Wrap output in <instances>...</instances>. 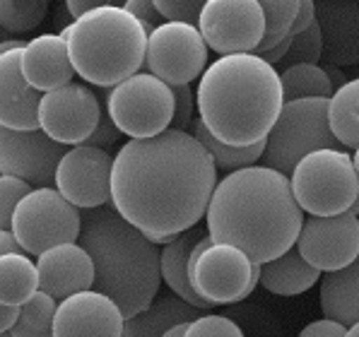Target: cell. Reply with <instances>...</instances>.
<instances>
[{"instance_id": "obj_19", "label": "cell", "mask_w": 359, "mask_h": 337, "mask_svg": "<svg viewBox=\"0 0 359 337\" xmlns=\"http://www.w3.org/2000/svg\"><path fill=\"white\" fill-rule=\"evenodd\" d=\"M316 20L323 34V63H359V0H318Z\"/></svg>"}, {"instance_id": "obj_13", "label": "cell", "mask_w": 359, "mask_h": 337, "mask_svg": "<svg viewBox=\"0 0 359 337\" xmlns=\"http://www.w3.org/2000/svg\"><path fill=\"white\" fill-rule=\"evenodd\" d=\"M102 104L87 85L70 82L41 94L39 128L63 147H80L90 140L102 118Z\"/></svg>"}, {"instance_id": "obj_26", "label": "cell", "mask_w": 359, "mask_h": 337, "mask_svg": "<svg viewBox=\"0 0 359 337\" xmlns=\"http://www.w3.org/2000/svg\"><path fill=\"white\" fill-rule=\"evenodd\" d=\"M39 291L36 263L25 253L0 256V303L20 308Z\"/></svg>"}, {"instance_id": "obj_41", "label": "cell", "mask_w": 359, "mask_h": 337, "mask_svg": "<svg viewBox=\"0 0 359 337\" xmlns=\"http://www.w3.org/2000/svg\"><path fill=\"white\" fill-rule=\"evenodd\" d=\"M313 22H316V3L313 0H299V13L294 18V25H292V36L306 32Z\"/></svg>"}, {"instance_id": "obj_35", "label": "cell", "mask_w": 359, "mask_h": 337, "mask_svg": "<svg viewBox=\"0 0 359 337\" xmlns=\"http://www.w3.org/2000/svg\"><path fill=\"white\" fill-rule=\"evenodd\" d=\"M29 193L32 186H27L25 181L0 174V231H10L15 209H18L22 198Z\"/></svg>"}, {"instance_id": "obj_32", "label": "cell", "mask_w": 359, "mask_h": 337, "mask_svg": "<svg viewBox=\"0 0 359 337\" xmlns=\"http://www.w3.org/2000/svg\"><path fill=\"white\" fill-rule=\"evenodd\" d=\"M46 15V0H0V29L10 34H25L36 29Z\"/></svg>"}, {"instance_id": "obj_21", "label": "cell", "mask_w": 359, "mask_h": 337, "mask_svg": "<svg viewBox=\"0 0 359 337\" xmlns=\"http://www.w3.org/2000/svg\"><path fill=\"white\" fill-rule=\"evenodd\" d=\"M22 75L36 92L46 94L73 82L68 43L58 34H41L22 48Z\"/></svg>"}, {"instance_id": "obj_17", "label": "cell", "mask_w": 359, "mask_h": 337, "mask_svg": "<svg viewBox=\"0 0 359 337\" xmlns=\"http://www.w3.org/2000/svg\"><path fill=\"white\" fill-rule=\"evenodd\" d=\"M126 316L118 303L87 289L58 301L53 337H123Z\"/></svg>"}, {"instance_id": "obj_23", "label": "cell", "mask_w": 359, "mask_h": 337, "mask_svg": "<svg viewBox=\"0 0 359 337\" xmlns=\"http://www.w3.org/2000/svg\"><path fill=\"white\" fill-rule=\"evenodd\" d=\"M198 318V308L176 294H157L145 311L126 318L123 337H162L176 325Z\"/></svg>"}, {"instance_id": "obj_9", "label": "cell", "mask_w": 359, "mask_h": 337, "mask_svg": "<svg viewBox=\"0 0 359 337\" xmlns=\"http://www.w3.org/2000/svg\"><path fill=\"white\" fill-rule=\"evenodd\" d=\"M107 114L130 140L162 135L174 121V92L150 73H137L107 92Z\"/></svg>"}, {"instance_id": "obj_51", "label": "cell", "mask_w": 359, "mask_h": 337, "mask_svg": "<svg viewBox=\"0 0 359 337\" xmlns=\"http://www.w3.org/2000/svg\"><path fill=\"white\" fill-rule=\"evenodd\" d=\"M350 214H355V217H359V193H357V200H355V205L350 207Z\"/></svg>"}, {"instance_id": "obj_8", "label": "cell", "mask_w": 359, "mask_h": 337, "mask_svg": "<svg viewBox=\"0 0 359 337\" xmlns=\"http://www.w3.org/2000/svg\"><path fill=\"white\" fill-rule=\"evenodd\" d=\"M189 277L201 299L210 306L244 301L261 284V265L253 263L241 248L215 244L205 234L191 253Z\"/></svg>"}, {"instance_id": "obj_45", "label": "cell", "mask_w": 359, "mask_h": 337, "mask_svg": "<svg viewBox=\"0 0 359 337\" xmlns=\"http://www.w3.org/2000/svg\"><path fill=\"white\" fill-rule=\"evenodd\" d=\"M323 73H325V77H328L330 85H333V90H340V87L347 82V77L342 75V70L338 68V65H328V63H323Z\"/></svg>"}, {"instance_id": "obj_27", "label": "cell", "mask_w": 359, "mask_h": 337, "mask_svg": "<svg viewBox=\"0 0 359 337\" xmlns=\"http://www.w3.org/2000/svg\"><path fill=\"white\" fill-rule=\"evenodd\" d=\"M328 125L345 150L359 147V77L347 80L328 99Z\"/></svg>"}, {"instance_id": "obj_34", "label": "cell", "mask_w": 359, "mask_h": 337, "mask_svg": "<svg viewBox=\"0 0 359 337\" xmlns=\"http://www.w3.org/2000/svg\"><path fill=\"white\" fill-rule=\"evenodd\" d=\"M184 337H244V330L229 316L205 313V316H198L186 325Z\"/></svg>"}, {"instance_id": "obj_11", "label": "cell", "mask_w": 359, "mask_h": 337, "mask_svg": "<svg viewBox=\"0 0 359 337\" xmlns=\"http://www.w3.org/2000/svg\"><path fill=\"white\" fill-rule=\"evenodd\" d=\"M208 43L196 25L162 22L147 36V73L169 87L191 85L208 68Z\"/></svg>"}, {"instance_id": "obj_28", "label": "cell", "mask_w": 359, "mask_h": 337, "mask_svg": "<svg viewBox=\"0 0 359 337\" xmlns=\"http://www.w3.org/2000/svg\"><path fill=\"white\" fill-rule=\"evenodd\" d=\"M189 132L210 152V157H212L215 167L222 169V171H227V174L258 164V162H261V157H263V152H265V140L258 142V145H251V147H231V145H224V142H219L217 137L210 135V130L205 128V125H203L201 118L193 121V125H191Z\"/></svg>"}, {"instance_id": "obj_37", "label": "cell", "mask_w": 359, "mask_h": 337, "mask_svg": "<svg viewBox=\"0 0 359 337\" xmlns=\"http://www.w3.org/2000/svg\"><path fill=\"white\" fill-rule=\"evenodd\" d=\"M174 92V121H171V128L189 132L193 125V111H196V92L191 85L171 87Z\"/></svg>"}, {"instance_id": "obj_7", "label": "cell", "mask_w": 359, "mask_h": 337, "mask_svg": "<svg viewBox=\"0 0 359 337\" xmlns=\"http://www.w3.org/2000/svg\"><path fill=\"white\" fill-rule=\"evenodd\" d=\"M316 150H342L328 125V99H299L283 106L265 137L261 164L290 176L299 159Z\"/></svg>"}, {"instance_id": "obj_48", "label": "cell", "mask_w": 359, "mask_h": 337, "mask_svg": "<svg viewBox=\"0 0 359 337\" xmlns=\"http://www.w3.org/2000/svg\"><path fill=\"white\" fill-rule=\"evenodd\" d=\"M186 325H189V323H184V325H176V328H171L169 333H164L162 337H184V333H186Z\"/></svg>"}, {"instance_id": "obj_1", "label": "cell", "mask_w": 359, "mask_h": 337, "mask_svg": "<svg viewBox=\"0 0 359 337\" xmlns=\"http://www.w3.org/2000/svg\"><path fill=\"white\" fill-rule=\"evenodd\" d=\"M217 186L212 157L191 132L128 140L114 157L111 207L152 244L167 246L208 212Z\"/></svg>"}, {"instance_id": "obj_20", "label": "cell", "mask_w": 359, "mask_h": 337, "mask_svg": "<svg viewBox=\"0 0 359 337\" xmlns=\"http://www.w3.org/2000/svg\"><path fill=\"white\" fill-rule=\"evenodd\" d=\"M39 102L41 92L22 75V48L0 56V125L10 130H36Z\"/></svg>"}, {"instance_id": "obj_44", "label": "cell", "mask_w": 359, "mask_h": 337, "mask_svg": "<svg viewBox=\"0 0 359 337\" xmlns=\"http://www.w3.org/2000/svg\"><path fill=\"white\" fill-rule=\"evenodd\" d=\"M18 318H20V308H10L0 303V335L10 333L15 328V323H18Z\"/></svg>"}, {"instance_id": "obj_47", "label": "cell", "mask_w": 359, "mask_h": 337, "mask_svg": "<svg viewBox=\"0 0 359 337\" xmlns=\"http://www.w3.org/2000/svg\"><path fill=\"white\" fill-rule=\"evenodd\" d=\"M18 48H25V43L18 41V39H5V41H0V56H5L10 51H18Z\"/></svg>"}, {"instance_id": "obj_31", "label": "cell", "mask_w": 359, "mask_h": 337, "mask_svg": "<svg viewBox=\"0 0 359 337\" xmlns=\"http://www.w3.org/2000/svg\"><path fill=\"white\" fill-rule=\"evenodd\" d=\"M261 8L265 15V36L261 46L256 48L258 56L292 36V25L299 13V0H261Z\"/></svg>"}, {"instance_id": "obj_18", "label": "cell", "mask_w": 359, "mask_h": 337, "mask_svg": "<svg viewBox=\"0 0 359 337\" xmlns=\"http://www.w3.org/2000/svg\"><path fill=\"white\" fill-rule=\"evenodd\" d=\"M39 291L63 301L80 291L95 289V263L80 244H60L36 258Z\"/></svg>"}, {"instance_id": "obj_14", "label": "cell", "mask_w": 359, "mask_h": 337, "mask_svg": "<svg viewBox=\"0 0 359 337\" xmlns=\"http://www.w3.org/2000/svg\"><path fill=\"white\" fill-rule=\"evenodd\" d=\"M114 157L97 147H70L63 154L53 188L80 212L111 205Z\"/></svg>"}, {"instance_id": "obj_10", "label": "cell", "mask_w": 359, "mask_h": 337, "mask_svg": "<svg viewBox=\"0 0 359 337\" xmlns=\"http://www.w3.org/2000/svg\"><path fill=\"white\" fill-rule=\"evenodd\" d=\"M82 229V212L70 205L56 188H32L13 214L15 241L22 253L41 256L60 244H77Z\"/></svg>"}, {"instance_id": "obj_22", "label": "cell", "mask_w": 359, "mask_h": 337, "mask_svg": "<svg viewBox=\"0 0 359 337\" xmlns=\"http://www.w3.org/2000/svg\"><path fill=\"white\" fill-rule=\"evenodd\" d=\"M201 229H189L184 234L176 236L171 244L162 246L159 251V273H162V282L171 289V294H176L179 299L189 301L196 308H212L205 299L196 294L189 277V263H191V253L198 246V241L203 239Z\"/></svg>"}, {"instance_id": "obj_6", "label": "cell", "mask_w": 359, "mask_h": 337, "mask_svg": "<svg viewBox=\"0 0 359 337\" xmlns=\"http://www.w3.org/2000/svg\"><path fill=\"white\" fill-rule=\"evenodd\" d=\"M290 186L309 217H335L355 205L359 176L345 150H316L299 159L290 174Z\"/></svg>"}, {"instance_id": "obj_38", "label": "cell", "mask_w": 359, "mask_h": 337, "mask_svg": "<svg viewBox=\"0 0 359 337\" xmlns=\"http://www.w3.org/2000/svg\"><path fill=\"white\" fill-rule=\"evenodd\" d=\"M123 10H126V13H130L137 22H142V27L147 29V34H150L154 27L162 25V22H159L162 18H159L154 0H126Z\"/></svg>"}, {"instance_id": "obj_24", "label": "cell", "mask_w": 359, "mask_h": 337, "mask_svg": "<svg viewBox=\"0 0 359 337\" xmlns=\"http://www.w3.org/2000/svg\"><path fill=\"white\" fill-rule=\"evenodd\" d=\"M323 273H318L313 265L304 261L299 248L292 246L290 251L283 253L275 261H268L261 265V284L270 294L278 296H299L309 291Z\"/></svg>"}, {"instance_id": "obj_42", "label": "cell", "mask_w": 359, "mask_h": 337, "mask_svg": "<svg viewBox=\"0 0 359 337\" xmlns=\"http://www.w3.org/2000/svg\"><path fill=\"white\" fill-rule=\"evenodd\" d=\"M109 0H65V13L70 15V20H80L85 18L87 13H92V10L102 8V5H107Z\"/></svg>"}, {"instance_id": "obj_29", "label": "cell", "mask_w": 359, "mask_h": 337, "mask_svg": "<svg viewBox=\"0 0 359 337\" xmlns=\"http://www.w3.org/2000/svg\"><path fill=\"white\" fill-rule=\"evenodd\" d=\"M285 104L299 99H330L333 85L328 82L321 65H292L280 73Z\"/></svg>"}, {"instance_id": "obj_50", "label": "cell", "mask_w": 359, "mask_h": 337, "mask_svg": "<svg viewBox=\"0 0 359 337\" xmlns=\"http://www.w3.org/2000/svg\"><path fill=\"white\" fill-rule=\"evenodd\" d=\"M352 164H355V171H357V176H359V147L355 152H352Z\"/></svg>"}, {"instance_id": "obj_46", "label": "cell", "mask_w": 359, "mask_h": 337, "mask_svg": "<svg viewBox=\"0 0 359 337\" xmlns=\"http://www.w3.org/2000/svg\"><path fill=\"white\" fill-rule=\"evenodd\" d=\"M5 253H22L13 231H0V256H5Z\"/></svg>"}, {"instance_id": "obj_30", "label": "cell", "mask_w": 359, "mask_h": 337, "mask_svg": "<svg viewBox=\"0 0 359 337\" xmlns=\"http://www.w3.org/2000/svg\"><path fill=\"white\" fill-rule=\"evenodd\" d=\"M58 301L43 291H36L25 306H20V318L10 330L13 337H53V318Z\"/></svg>"}, {"instance_id": "obj_40", "label": "cell", "mask_w": 359, "mask_h": 337, "mask_svg": "<svg viewBox=\"0 0 359 337\" xmlns=\"http://www.w3.org/2000/svg\"><path fill=\"white\" fill-rule=\"evenodd\" d=\"M345 330H347V325L338 323V320L318 318V320H311L309 325H304L299 337H345Z\"/></svg>"}, {"instance_id": "obj_43", "label": "cell", "mask_w": 359, "mask_h": 337, "mask_svg": "<svg viewBox=\"0 0 359 337\" xmlns=\"http://www.w3.org/2000/svg\"><path fill=\"white\" fill-rule=\"evenodd\" d=\"M292 39L294 36H287L285 41H280L278 46H273L270 51H265V53H261V58L265 60V63H270L275 68L278 63H283V58L287 56V51H290V46H292ZM258 56V53H256Z\"/></svg>"}, {"instance_id": "obj_33", "label": "cell", "mask_w": 359, "mask_h": 337, "mask_svg": "<svg viewBox=\"0 0 359 337\" xmlns=\"http://www.w3.org/2000/svg\"><path fill=\"white\" fill-rule=\"evenodd\" d=\"M318 60H323V34L321 25L316 20L306 32H302V34L292 39V46L283 58V65L285 68H292V65H316Z\"/></svg>"}, {"instance_id": "obj_5", "label": "cell", "mask_w": 359, "mask_h": 337, "mask_svg": "<svg viewBox=\"0 0 359 337\" xmlns=\"http://www.w3.org/2000/svg\"><path fill=\"white\" fill-rule=\"evenodd\" d=\"M147 36L142 22L126 13L123 3H107L75 20L65 43L73 70L82 80L114 90L145 65Z\"/></svg>"}, {"instance_id": "obj_4", "label": "cell", "mask_w": 359, "mask_h": 337, "mask_svg": "<svg viewBox=\"0 0 359 337\" xmlns=\"http://www.w3.org/2000/svg\"><path fill=\"white\" fill-rule=\"evenodd\" d=\"M77 244L95 263V289L118 303L126 318L145 311L159 294V248L111 205L82 212Z\"/></svg>"}, {"instance_id": "obj_15", "label": "cell", "mask_w": 359, "mask_h": 337, "mask_svg": "<svg viewBox=\"0 0 359 337\" xmlns=\"http://www.w3.org/2000/svg\"><path fill=\"white\" fill-rule=\"evenodd\" d=\"M68 150L41 128L10 130L0 125V174L25 181L32 188H53L56 169Z\"/></svg>"}, {"instance_id": "obj_39", "label": "cell", "mask_w": 359, "mask_h": 337, "mask_svg": "<svg viewBox=\"0 0 359 337\" xmlns=\"http://www.w3.org/2000/svg\"><path fill=\"white\" fill-rule=\"evenodd\" d=\"M121 140V130L114 125V121L109 118L107 111H102V118H99L97 130L90 135V140L85 142L87 147H97V150H109L111 145Z\"/></svg>"}, {"instance_id": "obj_36", "label": "cell", "mask_w": 359, "mask_h": 337, "mask_svg": "<svg viewBox=\"0 0 359 337\" xmlns=\"http://www.w3.org/2000/svg\"><path fill=\"white\" fill-rule=\"evenodd\" d=\"M154 5L164 22H184V25L198 27L205 0H154Z\"/></svg>"}, {"instance_id": "obj_16", "label": "cell", "mask_w": 359, "mask_h": 337, "mask_svg": "<svg viewBox=\"0 0 359 337\" xmlns=\"http://www.w3.org/2000/svg\"><path fill=\"white\" fill-rule=\"evenodd\" d=\"M297 248L318 273H338L359 256V217L350 212L335 217H304Z\"/></svg>"}, {"instance_id": "obj_49", "label": "cell", "mask_w": 359, "mask_h": 337, "mask_svg": "<svg viewBox=\"0 0 359 337\" xmlns=\"http://www.w3.org/2000/svg\"><path fill=\"white\" fill-rule=\"evenodd\" d=\"M345 337H359V320H357V323H352V325H347Z\"/></svg>"}, {"instance_id": "obj_12", "label": "cell", "mask_w": 359, "mask_h": 337, "mask_svg": "<svg viewBox=\"0 0 359 337\" xmlns=\"http://www.w3.org/2000/svg\"><path fill=\"white\" fill-rule=\"evenodd\" d=\"M198 29L217 56L256 53L265 36L261 0H205Z\"/></svg>"}, {"instance_id": "obj_52", "label": "cell", "mask_w": 359, "mask_h": 337, "mask_svg": "<svg viewBox=\"0 0 359 337\" xmlns=\"http://www.w3.org/2000/svg\"><path fill=\"white\" fill-rule=\"evenodd\" d=\"M0 337H13V335H10V333H3V335H0Z\"/></svg>"}, {"instance_id": "obj_25", "label": "cell", "mask_w": 359, "mask_h": 337, "mask_svg": "<svg viewBox=\"0 0 359 337\" xmlns=\"http://www.w3.org/2000/svg\"><path fill=\"white\" fill-rule=\"evenodd\" d=\"M323 318L352 325L359 320V256L338 273H328L321 280Z\"/></svg>"}, {"instance_id": "obj_3", "label": "cell", "mask_w": 359, "mask_h": 337, "mask_svg": "<svg viewBox=\"0 0 359 337\" xmlns=\"http://www.w3.org/2000/svg\"><path fill=\"white\" fill-rule=\"evenodd\" d=\"M198 118L231 147H251L270 135L285 106L280 73L256 53L217 56L196 87Z\"/></svg>"}, {"instance_id": "obj_2", "label": "cell", "mask_w": 359, "mask_h": 337, "mask_svg": "<svg viewBox=\"0 0 359 337\" xmlns=\"http://www.w3.org/2000/svg\"><path fill=\"white\" fill-rule=\"evenodd\" d=\"M205 224L215 244L241 248L253 263L263 265L297 246L304 209L294 200L290 176L253 164L217 181Z\"/></svg>"}]
</instances>
